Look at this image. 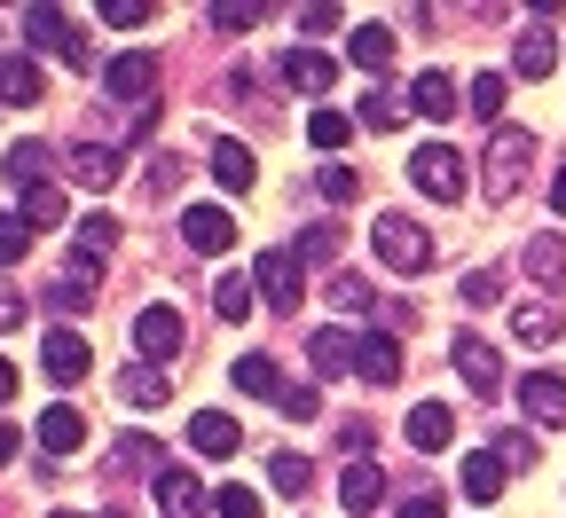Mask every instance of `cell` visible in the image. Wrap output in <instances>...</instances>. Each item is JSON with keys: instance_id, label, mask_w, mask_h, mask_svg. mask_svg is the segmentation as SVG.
Wrapping results in <instances>:
<instances>
[{"instance_id": "2e32d148", "label": "cell", "mask_w": 566, "mask_h": 518, "mask_svg": "<svg viewBox=\"0 0 566 518\" xmlns=\"http://www.w3.org/2000/svg\"><path fill=\"white\" fill-rule=\"evenodd\" d=\"M283 80H292L300 95H331L338 55H331V47H292V55H283Z\"/></svg>"}, {"instance_id": "f5cc1de1", "label": "cell", "mask_w": 566, "mask_h": 518, "mask_svg": "<svg viewBox=\"0 0 566 518\" xmlns=\"http://www.w3.org/2000/svg\"><path fill=\"white\" fill-rule=\"evenodd\" d=\"M338 448H346L354 464H363V448H370V424H363V416H346V424H338Z\"/></svg>"}, {"instance_id": "83f0119b", "label": "cell", "mask_w": 566, "mask_h": 518, "mask_svg": "<svg viewBox=\"0 0 566 518\" xmlns=\"http://www.w3.org/2000/svg\"><path fill=\"white\" fill-rule=\"evenodd\" d=\"M520 267H527V275H535L543 290H558V283H566V236H527Z\"/></svg>"}, {"instance_id": "3957f363", "label": "cell", "mask_w": 566, "mask_h": 518, "mask_svg": "<svg viewBox=\"0 0 566 518\" xmlns=\"http://www.w3.org/2000/svg\"><path fill=\"white\" fill-rule=\"evenodd\" d=\"M103 87L118 95V110H142V103L158 95V55H150V47H126V55H111V63H103Z\"/></svg>"}, {"instance_id": "603a6c76", "label": "cell", "mask_w": 566, "mask_h": 518, "mask_svg": "<svg viewBox=\"0 0 566 518\" xmlns=\"http://www.w3.org/2000/svg\"><path fill=\"white\" fill-rule=\"evenodd\" d=\"M558 330H566L558 299H520V307H512V338H520V346H551Z\"/></svg>"}, {"instance_id": "44dd1931", "label": "cell", "mask_w": 566, "mask_h": 518, "mask_svg": "<svg viewBox=\"0 0 566 518\" xmlns=\"http://www.w3.org/2000/svg\"><path fill=\"white\" fill-rule=\"evenodd\" d=\"M457 80H449V71H417V80H409V110L417 118H457Z\"/></svg>"}, {"instance_id": "94428289", "label": "cell", "mask_w": 566, "mask_h": 518, "mask_svg": "<svg viewBox=\"0 0 566 518\" xmlns=\"http://www.w3.org/2000/svg\"><path fill=\"white\" fill-rule=\"evenodd\" d=\"M55 518H87V510H55Z\"/></svg>"}, {"instance_id": "9f6ffc18", "label": "cell", "mask_w": 566, "mask_h": 518, "mask_svg": "<svg viewBox=\"0 0 566 518\" xmlns=\"http://www.w3.org/2000/svg\"><path fill=\"white\" fill-rule=\"evenodd\" d=\"M401 518H441V495H409V503H401Z\"/></svg>"}, {"instance_id": "d590c367", "label": "cell", "mask_w": 566, "mask_h": 518, "mask_svg": "<svg viewBox=\"0 0 566 518\" xmlns=\"http://www.w3.org/2000/svg\"><path fill=\"white\" fill-rule=\"evenodd\" d=\"M401 110H409V95H394V87H370V95H363V126H370V134H394Z\"/></svg>"}, {"instance_id": "681fc988", "label": "cell", "mask_w": 566, "mask_h": 518, "mask_svg": "<svg viewBox=\"0 0 566 518\" xmlns=\"http://www.w3.org/2000/svg\"><path fill=\"white\" fill-rule=\"evenodd\" d=\"M268 9H252V0H237V9H212V24H221V32H252Z\"/></svg>"}, {"instance_id": "484cf974", "label": "cell", "mask_w": 566, "mask_h": 518, "mask_svg": "<svg viewBox=\"0 0 566 518\" xmlns=\"http://www.w3.org/2000/svg\"><path fill=\"white\" fill-rule=\"evenodd\" d=\"M212 181H221L229 197H244L260 173H252V150H244V141L237 134H221V141H212Z\"/></svg>"}, {"instance_id": "f907efd6", "label": "cell", "mask_w": 566, "mask_h": 518, "mask_svg": "<svg viewBox=\"0 0 566 518\" xmlns=\"http://www.w3.org/2000/svg\"><path fill=\"white\" fill-rule=\"evenodd\" d=\"M275 409H283V416H300V424H307V416H315L323 401H315V385H283V401H275Z\"/></svg>"}, {"instance_id": "7bdbcfd3", "label": "cell", "mask_w": 566, "mask_h": 518, "mask_svg": "<svg viewBox=\"0 0 566 518\" xmlns=\"http://www.w3.org/2000/svg\"><path fill=\"white\" fill-rule=\"evenodd\" d=\"M48 307H55V315H87V307H95V290H87V275H63V283L48 290Z\"/></svg>"}, {"instance_id": "7402d4cb", "label": "cell", "mask_w": 566, "mask_h": 518, "mask_svg": "<svg viewBox=\"0 0 566 518\" xmlns=\"http://www.w3.org/2000/svg\"><path fill=\"white\" fill-rule=\"evenodd\" d=\"M111 244H118V220H111V212H87V220H80V236H71V267H80V275L103 267Z\"/></svg>"}, {"instance_id": "5bb4252c", "label": "cell", "mask_w": 566, "mask_h": 518, "mask_svg": "<svg viewBox=\"0 0 566 518\" xmlns=\"http://www.w3.org/2000/svg\"><path fill=\"white\" fill-rule=\"evenodd\" d=\"M118 393H126V409H166L174 401V378H166L158 361H126L118 369Z\"/></svg>"}, {"instance_id": "4316f807", "label": "cell", "mask_w": 566, "mask_h": 518, "mask_svg": "<svg viewBox=\"0 0 566 518\" xmlns=\"http://www.w3.org/2000/svg\"><path fill=\"white\" fill-rule=\"evenodd\" d=\"M71 181H80V189H111L118 181V150H111V141H80V150H71Z\"/></svg>"}, {"instance_id": "5b68a950", "label": "cell", "mask_w": 566, "mask_h": 518, "mask_svg": "<svg viewBox=\"0 0 566 518\" xmlns=\"http://www.w3.org/2000/svg\"><path fill=\"white\" fill-rule=\"evenodd\" d=\"M409 181L433 197V204H457V197H464V158L449 150V141H424V150L409 158Z\"/></svg>"}, {"instance_id": "9c48e42d", "label": "cell", "mask_w": 566, "mask_h": 518, "mask_svg": "<svg viewBox=\"0 0 566 518\" xmlns=\"http://www.w3.org/2000/svg\"><path fill=\"white\" fill-rule=\"evenodd\" d=\"M134 346H142V361H158V369H166V361L181 353V315H174L166 299H158V307H142V315H134Z\"/></svg>"}, {"instance_id": "4fadbf2b", "label": "cell", "mask_w": 566, "mask_h": 518, "mask_svg": "<svg viewBox=\"0 0 566 518\" xmlns=\"http://www.w3.org/2000/svg\"><path fill=\"white\" fill-rule=\"evenodd\" d=\"M520 409H527V424H566V378L527 369V378H520Z\"/></svg>"}, {"instance_id": "8d00e7d4", "label": "cell", "mask_w": 566, "mask_h": 518, "mask_svg": "<svg viewBox=\"0 0 566 518\" xmlns=\"http://www.w3.org/2000/svg\"><path fill=\"white\" fill-rule=\"evenodd\" d=\"M292 252H300V267H331V260H338V229H331V220H315V229H300Z\"/></svg>"}, {"instance_id": "7a4b0ae2", "label": "cell", "mask_w": 566, "mask_h": 518, "mask_svg": "<svg viewBox=\"0 0 566 518\" xmlns=\"http://www.w3.org/2000/svg\"><path fill=\"white\" fill-rule=\"evenodd\" d=\"M370 244H378V260H386L394 275H424V267H433V229L409 220V212H378Z\"/></svg>"}, {"instance_id": "60d3db41", "label": "cell", "mask_w": 566, "mask_h": 518, "mask_svg": "<svg viewBox=\"0 0 566 518\" xmlns=\"http://www.w3.org/2000/svg\"><path fill=\"white\" fill-rule=\"evenodd\" d=\"M142 189H150V204H166V197L181 189V158H166V150H158L150 166H142Z\"/></svg>"}, {"instance_id": "816d5d0a", "label": "cell", "mask_w": 566, "mask_h": 518, "mask_svg": "<svg viewBox=\"0 0 566 518\" xmlns=\"http://www.w3.org/2000/svg\"><path fill=\"white\" fill-rule=\"evenodd\" d=\"M354 189H363V181H354L346 166H323V197H331V204H354Z\"/></svg>"}, {"instance_id": "ee69618b", "label": "cell", "mask_w": 566, "mask_h": 518, "mask_svg": "<svg viewBox=\"0 0 566 518\" xmlns=\"http://www.w3.org/2000/svg\"><path fill=\"white\" fill-rule=\"evenodd\" d=\"M150 464H158V448H150V440H142V432L111 448V472H150ZM158 472H166V464H158Z\"/></svg>"}, {"instance_id": "e575fe53", "label": "cell", "mask_w": 566, "mask_h": 518, "mask_svg": "<svg viewBox=\"0 0 566 518\" xmlns=\"http://www.w3.org/2000/svg\"><path fill=\"white\" fill-rule=\"evenodd\" d=\"M346 55L363 63V71H386V63H394V32H386V24H363V32L346 40Z\"/></svg>"}, {"instance_id": "ab89813d", "label": "cell", "mask_w": 566, "mask_h": 518, "mask_svg": "<svg viewBox=\"0 0 566 518\" xmlns=\"http://www.w3.org/2000/svg\"><path fill=\"white\" fill-rule=\"evenodd\" d=\"M346 134H354L346 110H315V118H307V141H315V150H346Z\"/></svg>"}, {"instance_id": "db71d44e", "label": "cell", "mask_w": 566, "mask_h": 518, "mask_svg": "<svg viewBox=\"0 0 566 518\" xmlns=\"http://www.w3.org/2000/svg\"><path fill=\"white\" fill-rule=\"evenodd\" d=\"M17 323H24V290L0 283V330H17Z\"/></svg>"}, {"instance_id": "1f68e13d", "label": "cell", "mask_w": 566, "mask_h": 518, "mask_svg": "<svg viewBox=\"0 0 566 518\" xmlns=\"http://www.w3.org/2000/svg\"><path fill=\"white\" fill-rule=\"evenodd\" d=\"M237 393H252V401H283V378H275V361H268V353H237Z\"/></svg>"}, {"instance_id": "e0dca14e", "label": "cell", "mask_w": 566, "mask_h": 518, "mask_svg": "<svg viewBox=\"0 0 566 518\" xmlns=\"http://www.w3.org/2000/svg\"><path fill=\"white\" fill-rule=\"evenodd\" d=\"M354 378H370V385H394V378H401V338H394V330H363V353H354Z\"/></svg>"}, {"instance_id": "d6986e66", "label": "cell", "mask_w": 566, "mask_h": 518, "mask_svg": "<svg viewBox=\"0 0 566 518\" xmlns=\"http://www.w3.org/2000/svg\"><path fill=\"white\" fill-rule=\"evenodd\" d=\"M189 448H197V456H237V448H244V424H237L229 409H205V416L189 424Z\"/></svg>"}, {"instance_id": "f1b7e54d", "label": "cell", "mask_w": 566, "mask_h": 518, "mask_svg": "<svg viewBox=\"0 0 566 518\" xmlns=\"http://www.w3.org/2000/svg\"><path fill=\"white\" fill-rule=\"evenodd\" d=\"M48 166H55V150H48V141H32V134H24V141H9V181H17V189H40V181H55Z\"/></svg>"}, {"instance_id": "c3c4849f", "label": "cell", "mask_w": 566, "mask_h": 518, "mask_svg": "<svg viewBox=\"0 0 566 518\" xmlns=\"http://www.w3.org/2000/svg\"><path fill=\"white\" fill-rule=\"evenodd\" d=\"M142 17H150V0H103V24H118V32H134Z\"/></svg>"}, {"instance_id": "52a82bcc", "label": "cell", "mask_w": 566, "mask_h": 518, "mask_svg": "<svg viewBox=\"0 0 566 518\" xmlns=\"http://www.w3.org/2000/svg\"><path fill=\"white\" fill-rule=\"evenodd\" d=\"M40 369H48V385H80L87 369H95V353H87L80 330H48L40 338Z\"/></svg>"}, {"instance_id": "f35d334b", "label": "cell", "mask_w": 566, "mask_h": 518, "mask_svg": "<svg viewBox=\"0 0 566 518\" xmlns=\"http://www.w3.org/2000/svg\"><path fill=\"white\" fill-rule=\"evenodd\" d=\"M32 252V220L24 212H0V267H17Z\"/></svg>"}, {"instance_id": "8992f818", "label": "cell", "mask_w": 566, "mask_h": 518, "mask_svg": "<svg viewBox=\"0 0 566 518\" xmlns=\"http://www.w3.org/2000/svg\"><path fill=\"white\" fill-rule=\"evenodd\" d=\"M252 283H260V299H268V307H300V283H307V267H300V252L268 244V252L252 260Z\"/></svg>"}, {"instance_id": "11a10c76", "label": "cell", "mask_w": 566, "mask_h": 518, "mask_svg": "<svg viewBox=\"0 0 566 518\" xmlns=\"http://www.w3.org/2000/svg\"><path fill=\"white\" fill-rule=\"evenodd\" d=\"M300 24H307V32H331V24H338V9H331V0H315V9H300Z\"/></svg>"}, {"instance_id": "d4e9b609", "label": "cell", "mask_w": 566, "mask_h": 518, "mask_svg": "<svg viewBox=\"0 0 566 518\" xmlns=\"http://www.w3.org/2000/svg\"><path fill=\"white\" fill-rule=\"evenodd\" d=\"M449 440H457V416H449L441 401H417V409H409V448H424V456H441Z\"/></svg>"}, {"instance_id": "4dcf8cb0", "label": "cell", "mask_w": 566, "mask_h": 518, "mask_svg": "<svg viewBox=\"0 0 566 518\" xmlns=\"http://www.w3.org/2000/svg\"><path fill=\"white\" fill-rule=\"evenodd\" d=\"M252 307H260L252 275H221V283H212V315H221V323H252Z\"/></svg>"}, {"instance_id": "ba28073f", "label": "cell", "mask_w": 566, "mask_h": 518, "mask_svg": "<svg viewBox=\"0 0 566 518\" xmlns=\"http://www.w3.org/2000/svg\"><path fill=\"white\" fill-rule=\"evenodd\" d=\"M181 244L205 252V260H221V252L237 244V220H229L221 204H189V212H181Z\"/></svg>"}, {"instance_id": "680465c9", "label": "cell", "mask_w": 566, "mask_h": 518, "mask_svg": "<svg viewBox=\"0 0 566 518\" xmlns=\"http://www.w3.org/2000/svg\"><path fill=\"white\" fill-rule=\"evenodd\" d=\"M0 401H17V361H0Z\"/></svg>"}, {"instance_id": "836d02e7", "label": "cell", "mask_w": 566, "mask_h": 518, "mask_svg": "<svg viewBox=\"0 0 566 518\" xmlns=\"http://www.w3.org/2000/svg\"><path fill=\"white\" fill-rule=\"evenodd\" d=\"M323 299H331L338 315H370V307H378V299H370V283L354 275V267H338V275H331V290H323Z\"/></svg>"}, {"instance_id": "91938a15", "label": "cell", "mask_w": 566, "mask_h": 518, "mask_svg": "<svg viewBox=\"0 0 566 518\" xmlns=\"http://www.w3.org/2000/svg\"><path fill=\"white\" fill-rule=\"evenodd\" d=\"M551 212H566V166L551 173Z\"/></svg>"}, {"instance_id": "7c38bea8", "label": "cell", "mask_w": 566, "mask_h": 518, "mask_svg": "<svg viewBox=\"0 0 566 518\" xmlns=\"http://www.w3.org/2000/svg\"><path fill=\"white\" fill-rule=\"evenodd\" d=\"M48 95V71L32 55H0V110H32Z\"/></svg>"}, {"instance_id": "d6a6232c", "label": "cell", "mask_w": 566, "mask_h": 518, "mask_svg": "<svg viewBox=\"0 0 566 518\" xmlns=\"http://www.w3.org/2000/svg\"><path fill=\"white\" fill-rule=\"evenodd\" d=\"M307 479H315V464H307L300 448H275V456H268V487H283V495H307Z\"/></svg>"}, {"instance_id": "9a60e30c", "label": "cell", "mask_w": 566, "mask_h": 518, "mask_svg": "<svg viewBox=\"0 0 566 518\" xmlns=\"http://www.w3.org/2000/svg\"><path fill=\"white\" fill-rule=\"evenodd\" d=\"M40 448H48V456H80V448H87V416L71 409V401L40 409Z\"/></svg>"}, {"instance_id": "ffe728a7", "label": "cell", "mask_w": 566, "mask_h": 518, "mask_svg": "<svg viewBox=\"0 0 566 518\" xmlns=\"http://www.w3.org/2000/svg\"><path fill=\"white\" fill-rule=\"evenodd\" d=\"M504 456H495V448H472L464 456V472H457V495H472V503H495V495H504Z\"/></svg>"}, {"instance_id": "30bf717a", "label": "cell", "mask_w": 566, "mask_h": 518, "mask_svg": "<svg viewBox=\"0 0 566 518\" xmlns=\"http://www.w3.org/2000/svg\"><path fill=\"white\" fill-rule=\"evenodd\" d=\"M449 361H457V378H464L472 393H495V385H504V353H495L488 338H472V330L449 346Z\"/></svg>"}, {"instance_id": "277c9868", "label": "cell", "mask_w": 566, "mask_h": 518, "mask_svg": "<svg viewBox=\"0 0 566 518\" xmlns=\"http://www.w3.org/2000/svg\"><path fill=\"white\" fill-rule=\"evenodd\" d=\"M24 40H40V47H55L71 71H95V47H87V32L71 24L63 9H24Z\"/></svg>"}, {"instance_id": "bcb514c9", "label": "cell", "mask_w": 566, "mask_h": 518, "mask_svg": "<svg viewBox=\"0 0 566 518\" xmlns=\"http://www.w3.org/2000/svg\"><path fill=\"white\" fill-rule=\"evenodd\" d=\"M212 510H221V518H260L268 503H260L252 487H221V495H212Z\"/></svg>"}, {"instance_id": "74e56055", "label": "cell", "mask_w": 566, "mask_h": 518, "mask_svg": "<svg viewBox=\"0 0 566 518\" xmlns=\"http://www.w3.org/2000/svg\"><path fill=\"white\" fill-rule=\"evenodd\" d=\"M24 220H32V229H55V220H63V189L55 181H40V189H24V204H17Z\"/></svg>"}, {"instance_id": "7dc6e473", "label": "cell", "mask_w": 566, "mask_h": 518, "mask_svg": "<svg viewBox=\"0 0 566 518\" xmlns=\"http://www.w3.org/2000/svg\"><path fill=\"white\" fill-rule=\"evenodd\" d=\"M495 456H504V472H527L535 464V432H504V440H495Z\"/></svg>"}, {"instance_id": "b9f144b4", "label": "cell", "mask_w": 566, "mask_h": 518, "mask_svg": "<svg viewBox=\"0 0 566 518\" xmlns=\"http://www.w3.org/2000/svg\"><path fill=\"white\" fill-rule=\"evenodd\" d=\"M495 290H504V275H495V267H464L457 299H464V307H495Z\"/></svg>"}, {"instance_id": "6f0895ef", "label": "cell", "mask_w": 566, "mask_h": 518, "mask_svg": "<svg viewBox=\"0 0 566 518\" xmlns=\"http://www.w3.org/2000/svg\"><path fill=\"white\" fill-rule=\"evenodd\" d=\"M17 448H24V432H17V424H0V464H9Z\"/></svg>"}, {"instance_id": "cb8c5ba5", "label": "cell", "mask_w": 566, "mask_h": 518, "mask_svg": "<svg viewBox=\"0 0 566 518\" xmlns=\"http://www.w3.org/2000/svg\"><path fill=\"white\" fill-rule=\"evenodd\" d=\"M354 353H363V338H346L338 323L307 338V361H315V378H346V369H354Z\"/></svg>"}, {"instance_id": "f546056e", "label": "cell", "mask_w": 566, "mask_h": 518, "mask_svg": "<svg viewBox=\"0 0 566 518\" xmlns=\"http://www.w3.org/2000/svg\"><path fill=\"white\" fill-rule=\"evenodd\" d=\"M551 63H558V40L543 24H527L520 47H512V71H520V80H551Z\"/></svg>"}, {"instance_id": "8fae6325", "label": "cell", "mask_w": 566, "mask_h": 518, "mask_svg": "<svg viewBox=\"0 0 566 518\" xmlns=\"http://www.w3.org/2000/svg\"><path fill=\"white\" fill-rule=\"evenodd\" d=\"M150 487H158V503H166V518H205V510H212V495H205V479H197V472H181V464H166V472H158Z\"/></svg>"}, {"instance_id": "f6af8a7d", "label": "cell", "mask_w": 566, "mask_h": 518, "mask_svg": "<svg viewBox=\"0 0 566 518\" xmlns=\"http://www.w3.org/2000/svg\"><path fill=\"white\" fill-rule=\"evenodd\" d=\"M464 103H472V118H495V110H504V80H495V71H480Z\"/></svg>"}, {"instance_id": "6da1fadb", "label": "cell", "mask_w": 566, "mask_h": 518, "mask_svg": "<svg viewBox=\"0 0 566 518\" xmlns=\"http://www.w3.org/2000/svg\"><path fill=\"white\" fill-rule=\"evenodd\" d=\"M527 173H535V134L527 126H495L488 158H480V197L488 204H512L527 189Z\"/></svg>"}, {"instance_id": "ac0fdd59", "label": "cell", "mask_w": 566, "mask_h": 518, "mask_svg": "<svg viewBox=\"0 0 566 518\" xmlns=\"http://www.w3.org/2000/svg\"><path fill=\"white\" fill-rule=\"evenodd\" d=\"M338 503L354 510V518H363V510H378L386 503V472L363 456V464H338Z\"/></svg>"}]
</instances>
